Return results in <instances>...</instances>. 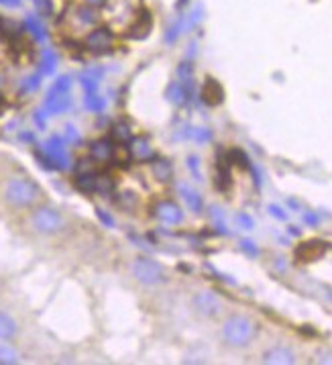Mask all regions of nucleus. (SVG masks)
<instances>
[{
  "label": "nucleus",
  "mask_w": 332,
  "mask_h": 365,
  "mask_svg": "<svg viewBox=\"0 0 332 365\" xmlns=\"http://www.w3.org/2000/svg\"><path fill=\"white\" fill-rule=\"evenodd\" d=\"M102 23V13H98L94 6H88L84 2H72L63 15L59 19V27L61 31L72 37V39H84L88 33L100 27Z\"/></svg>",
  "instance_id": "f257e3e1"
},
{
  "label": "nucleus",
  "mask_w": 332,
  "mask_h": 365,
  "mask_svg": "<svg viewBox=\"0 0 332 365\" xmlns=\"http://www.w3.org/2000/svg\"><path fill=\"white\" fill-rule=\"evenodd\" d=\"M141 15H143V0H106L102 6V21L116 35L130 33Z\"/></svg>",
  "instance_id": "f03ea898"
},
{
  "label": "nucleus",
  "mask_w": 332,
  "mask_h": 365,
  "mask_svg": "<svg viewBox=\"0 0 332 365\" xmlns=\"http://www.w3.org/2000/svg\"><path fill=\"white\" fill-rule=\"evenodd\" d=\"M255 322L245 314H232L222 324V339L231 347H247L255 336Z\"/></svg>",
  "instance_id": "7ed1b4c3"
},
{
  "label": "nucleus",
  "mask_w": 332,
  "mask_h": 365,
  "mask_svg": "<svg viewBox=\"0 0 332 365\" xmlns=\"http://www.w3.org/2000/svg\"><path fill=\"white\" fill-rule=\"evenodd\" d=\"M39 196H41L39 186L35 182H31L29 178H13L4 186V198L13 206H19V208L33 206Z\"/></svg>",
  "instance_id": "20e7f679"
},
{
  "label": "nucleus",
  "mask_w": 332,
  "mask_h": 365,
  "mask_svg": "<svg viewBox=\"0 0 332 365\" xmlns=\"http://www.w3.org/2000/svg\"><path fill=\"white\" fill-rule=\"evenodd\" d=\"M31 227L41 235H56L59 231H63L66 220H63V217L59 215L56 208H51V206H39L31 215Z\"/></svg>",
  "instance_id": "39448f33"
},
{
  "label": "nucleus",
  "mask_w": 332,
  "mask_h": 365,
  "mask_svg": "<svg viewBox=\"0 0 332 365\" xmlns=\"http://www.w3.org/2000/svg\"><path fill=\"white\" fill-rule=\"evenodd\" d=\"M66 139L59 135H51L43 145V163L47 168L56 170H68L70 168V155L66 151Z\"/></svg>",
  "instance_id": "423d86ee"
},
{
  "label": "nucleus",
  "mask_w": 332,
  "mask_h": 365,
  "mask_svg": "<svg viewBox=\"0 0 332 365\" xmlns=\"http://www.w3.org/2000/svg\"><path fill=\"white\" fill-rule=\"evenodd\" d=\"M130 274L135 276L137 282H141L145 286H157L165 279V272L157 262L149 259V257H137L130 265Z\"/></svg>",
  "instance_id": "0eeeda50"
},
{
  "label": "nucleus",
  "mask_w": 332,
  "mask_h": 365,
  "mask_svg": "<svg viewBox=\"0 0 332 365\" xmlns=\"http://www.w3.org/2000/svg\"><path fill=\"white\" fill-rule=\"evenodd\" d=\"M115 31L108 29L106 25L104 27L100 25V27H96L92 33H88L86 37L82 39V43L86 45L88 51L100 56V53H106V51H110L115 47Z\"/></svg>",
  "instance_id": "6e6552de"
},
{
  "label": "nucleus",
  "mask_w": 332,
  "mask_h": 365,
  "mask_svg": "<svg viewBox=\"0 0 332 365\" xmlns=\"http://www.w3.org/2000/svg\"><path fill=\"white\" fill-rule=\"evenodd\" d=\"M194 308H196L198 314H202L206 319H212V317H217L218 312L222 310V302L218 300L217 294L202 290V292H198L194 296Z\"/></svg>",
  "instance_id": "1a4fd4ad"
},
{
  "label": "nucleus",
  "mask_w": 332,
  "mask_h": 365,
  "mask_svg": "<svg viewBox=\"0 0 332 365\" xmlns=\"http://www.w3.org/2000/svg\"><path fill=\"white\" fill-rule=\"evenodd\" d=\"M72 106V92H51L45 96V115H63Z\"/></svg>",
  "instance_id": "9d476101"
},
{
  "label": "nucleus",
  "mask_w": 332,
  "mask_h": 365,
  "mask_svg": "<svg viewBox=\"0 0 332 365\" xmlns=\"http://www.w3.org/2000/svg\"><path fill=\"white\" fill-rule=\"evenodd\" d=\"M155 217L165 225H180L184 220V210L172 200H161L155 205Z\"/></svg>",
  "instance_id": "9b49d317"
},
{
  "label": "nucleus",
  "mask_w": 332,
  "mask_h": 365,
  "mask_svg": "<svg viewBox=\"0 0 332 365\" xmlns=\"http://www.w3.org/2000/svg\"><path fill=\"white\" fill-rule=\"evenodd\" d=\"M116 145H113L110 139H98L90 145V158L96 163H108L115 160Z\"/></svg>",
  "instance_id": "f8f14e48"
},
{
  "label": "nucleus",
  "mask_w": 332,
  "mask_h": 365,
  "mask_svg": "<svg viewBox=\"0 0 332 365\" xmlns=\"http://www.w3.org/2000/svg\"><path fill=\"white\" fill-rule=\"evenodd\" d=\"M326 249H328L326 241H316V239L314 241H306V243H302L300 247L296 249V257L300 262H314V259L322 257L326 253Z\"/></svg>",
  "instance_id": "ddd939ff"
},
{
  "label": "nucleus",
  "mask_w": 332,
  "mask_h": 365,
  "mask_svg": "<svg viewBox=\"0 0 332 365\" xmlns=\"http://www.w3.org/2000/svg\"><path fill=\"white\" fill-rule=\"evenodd\" d=\"M202 101L208 104V106H218V104L224 101V90H222V86L218 84V80H214V78H208V80L204 82Z\"/></svg>",
  "instance_id": "4468645a"
},
{
  "label": "nucleus",
  "mask_w": 332,
  "mask_h": 365,
  "mask_svg": "<svg viewBox=\"0 0 332 365\" xmlns=\"http://www.w3.org/2000/svg\"><path fill=\"white\" fill-rule=\"evenodd\" d=\"M296 361L294 351L288 347H271L263 353V364H277V365H288Z\"/></svg>",
  "instance_id": "2eb2a0df"
},
{
  "label": "nucleus",
  "mask_w": 332,
  "mask_h": 365,
  "mask_svg": "<svg viewBox=\"0 0 332 365\" xmlns=\"http://www.w3.org/2000/svg\"><path fill=\"white\" fill-rule=\"evenodd\" d=\"M129 153L133 160L137 161H147L153 158V147L149 145V141L145 137H137V139H130L129 141Z\"/></svg>",
  "instance_id": "dca6fc26"
},
{
  "label": "nucleus",
  "mask_w": 332,
  "mask_h": 365,
  "mask_svg": "<svg viewBox=\"0 0 332 365\" xmlns=\"http://www.w3.org/2000/svg\"><path fill=\"white\" fill-rule=\"evenodd\" d=\"M177 188H180V194H182L184 202L190 206V210H194V212H200V210H202L204 200L198 192L194 190V188H190L188 184H180Z\"/></svg>",
  "instance_id": "f3484780"
},
{
  "label": "nucleus",
  "mask_w": 332,
  "mask_h": 365,
  "mask_svg": "<svg viewBox=\"0 0 332 365\" xmlns=\"http://www.w3.org/2000/svg\"><path fill=\"white\" fill-rule=\"evenodd\" d=\"M76 188L84 194H92L96 192V184H98V174L96 172H86V174H76V180H73Z\"/></svg>",
  "instance_id": "a211bd4d"
},
{
  "label": "nucleus",
  "mask_w": 332,
  "mask_h": 365,
  "mask_svg": "<svg viewBox=\"0 0 332 365\" xmlns=\"http://www.w3.org/2000/svg\"><path fill=\"white\" fill-rule=\"evenodd\" d=\"M102 70L100 68H90L86 72L80 76V82H82V86L86 90V94H92V92H96V88L100 84L102 80Z\"/></svg>",
  "instance_id": "6ab92c4d"
},
{
  "label": "nucleus",
  "mask_w": 332,
  "mask_h": 365,
  "mask_svg": "<svg viewBox=\"0 0 332 365\" xmlns=\"http://www.w3.org/2000/svg\"><path fill=\"white\" fill-rule=\"evenodd\" d=\"M202 16H204L202 4H196V6H194V11H190L188 15L180 16V21H182V33H190V31L194 29V27L202 21Z\"/></svg>",
  "instance_id": "aec40b11"
},
{
  "label": "nucleus",
  "mask_w": 332,
  "mask_h": 365,
  "mask_svg": "<svg viewBox=\"0 0 332 365\" xmlns=\"http://www.w3.org/2000/svg\"><path fill=\"white\" fill-rule=\"evenodd\" d=\"M167 98H170V103L175 104V106L186 104V101H188V88H186V84L174 82V84L170 86V90H167Z\"/></svg>",
  "instance_id": "412c9836"
},
{
  "label": "nucleus",
  "mask_w": 332,
  "mask_h": 365,
  "mask_svg": "<svg viewBox=\"0 0 332 365\" xmlns=\"http://www.w3.org/2000/svg\"><path fill=\"white\" fill-rule=\"evenodd\" d=\"M56 68H58V56H56V51L49 49V47H45L43 51H41V68H39V72L43 73V76H51V73L56 72Z\"/></svg>",
  "instance_id": "4be33fe9"
},
{
  "label": "nucleus",
  "mask_w": 332,
  "mask_h": 365,
  "mask_svg": "<svg viewBox=\"0 0 332 365\" xmlns=\"http://www.w3.org/2000/svg\"><path fill=\"white\" fill-rule=\"evenodd\" d=\"M151 172H153L155 180H159V182H167L172 178V174H174V170H172V165H170L167 160L151 161Z\"/></svg>",
  "instance_id": "5701e85b"
},
{
  "label": "nucleus",
  "mask_w": 332,
  "mask_h": 365,
  "mask_svg": "<svg viewBox=\"0 0 332 365\" xmlns=\"http://www.w3.org/2000/svg\"><path fill=\"white\" fill-rule=\"evenodd\" d=\"M16 322L13 317H9L6 312H0V339L2 341H9L16 335Z\"/></svg>",
  "instance_id": "b1692460"
},
{
  "label": "nucleus",
  "mask_w": 332,
  "mask_h": 365,
  "mask_svg": "<svg viewBox=\"0 0 332 365\" xmlns=\"http://www.w3.org/2000/svg\"><path fill=\"white\" fill-rule=\"evenodd\" d=\"M110 135H113V141H115V143H120V145L129 143L130 141L129 125H127V123H123V120H120V123H115Z\"/></svg>",
  "instance_id": "393cba45"
},
{
  "label": "nucleus",
  "mask_w": 332,
  "mask_h": 365,
  "mask_svg": "<svg viewBox=\"0 0 332 365\" xmlns=\"http://www.w3.org/2000/svg\"><path fill=\"white\" fill-rule=\"evenodd\" d=\"M25 27L29 31L31 35L35 37V39H39V41H43L45 39V27L43 23L39 21V16L35 15H29L25 19Z\"/></svg>",
  "instance_id": "a878e982"
},
{
  "label": "nucleus",
  "mask_w": 332,
  "mask_h": 365,
  "mask_svg": "<svg viewBox=\"0 0 332 365\" xmlns=\"http://www.w3.org/2000/svg\"><path fill=\"white\" fill-rule=\"evenodd\" d=\"M175 76H177V82H182V84L192 82V76H194V66H192V61H182V63L177 66V70H175Z\"/></svg>",
  "instance_id": "bb28decb"
},
{
  "label": "nucleus",
  "mask_w": 332,
  "mask_h": 365,
  "mask_svg": "<svg viewBox=\"0 0 332 365\" xmlns=\"http://www.w3.org/2000/svg\"><path fill=\"white\" fill-rule=\"evenodd\" d=\"M86 104L88 110H92V113H102L104 110V106H106V101L102 98L100 94H96V92H92V94H86Z\"/></svg>",
  "instance_id": "cd10ccee"
},
{
  "label": "nucleus",
  "mask_w": 332,
  "mask_h": 365,
  "mask_svg": "<svg viewBox=\"0 0 332 365\" xmlns=\"http://www.w3.org/2000/svg\"><path fill=\"white\" fill-rule=\"evenodd\" d=\"M19 361V353L9 345H0V364L2 365H13Z\"/></svg>",
  "instance_id": "c85d7f7f"
},
{
  "label": "nucleus",
  "mask_w": 332,
  "mask_h": 365,
  "mask_svg": "<svg viewBox=\"0 0 332 365\" xmlns=\"http://www.w3.org/2000/svg\"><path fill=\"white\" fill-rule=\"evenodd\" d=\"M41 76H43V73L37 72L33 73L31 78H27V80L23 82V86H21V92H33V90H37L39 84H41Z\"/></svg>",
  "instance_id": "c756f323"
},
{
  "label": "nucleus",
  "mask_w": 332,
  "mask_h": 365,
  "mask_svg": "<svg viewBox=\"0 0 332 365\" xmlns=\"http://www.w3.org/2000/svg\"><path fill=\"white\" fill-rule=\"evenodd\" d=\"M72 90V80L70 76H61L58 82L51 86V92H70Z\"/></svg>",
  "instance_id": "7c9ffc66"
},
{
  "label": "nucleus",
  "mask_w": 332,
  "mask_h": 365,
  "mask_svg": "<svg viewBox=\"0 0 332 365\" xmlns=\"http://www.w3.org/2000/svg\"><path fill=\"white\" fill-rule=\"evenodd\" d=\"M63 139L68 143H80V133L73 125H66V131H63Z\"/></svg>",
  "instance_id": "2f4dec72"
},
{
  "label": "nucleus",
  "mask_w": 332,
  "mask_h": 365,
  "mask_svg": "<svg viewBox=\"0 0 332 365\" xmlns=\"http://www.w3.org/2000/svg\"><path fill=\"white\" fill-rule=\"evenodd\" d=\"M192 137H194L198 143H204V141L210 139V131H206V129H196V131L192 133Z\"/></svg>",
  "instance_id": "473e14b6"
},
{
  "label": "nucleus",
  "mask_w": 332,
  "mask_h": 365,
  "mask_svg": "<svg viewBox=\"0 0 332 365\" xmlns=\"http://www.w3.org/2000/svg\"><path fill=\"white\" fill-rule=\"evenodd\" d=\"M237 222H239L243 229H247V231H249V229H253V219H251V217H247V215H239V217H237Z\"/></svg>",
  "instance_id": "72a5a7b5"
},
{
  "label": "nucleus",
  "mask_w": 332,
  "mask_h": 365,
  "mask_svg": "<svg viewBox=\"0 0 332 365\" xmlns=\"http://www.w3.org/2000/svg\"><path fill=\"white\" fill-rule=\"evenodd\" d=\"M35 4L39 6V11L45 13V15H49V13H51V2H49V0H35Z\"/></svg>",
  "instance_id": "f704fd0d"
},
{
  "label": "nucleus",
  "mask_w": 332,
  "mask_h": 365,
  "mask_svg": "<svg viewBox=\"0 0 332 365\" xmlns=\"http://www.w3.org/2000/svg\"><path fill=\"white\" fill-rule=\"evenodd\" d=\"M23 0H0V6H6V9H19Z\"/></svg>",
  "instance_id": "c9c22d12"
},
{
  "label": "nucleus",
  "mask_w": 332,
  "mask_h": 365,
  "mask_svg": "<svg viewBox=\"0 0 332 365\" xmlns=\"http://www.w3.org/2000/svg\"><path fill=\"white\" fill-rule=\"evenodd\" d=\"M188 168H192V172H194L196 178H200V172H198V158H194V155H192V158L188 160Z\"/></svg>",
  "instance_id": "e433bc0d"
},
{
  "label": "nucleus",
  "mask_w": 332,
  "mask_h": 365,
  "mask_svg": "<svg viewBox=\"0 0 332 365\" xmlns=\"http://www.w3.org/2000/svg\"><path fill=\"white\" fill-rule=\"evenodd\" d=\"M78 2H84L88 6H94V9H102L106 0H78Z\"/></svg>",
  "instance_id": "4c0bfd02"
},
{
  "label": "nucleus",
  "mask_w": 332,
  "mask_h": 365,
  "mask_svg": "<svg viewBox=\"0 0 332 365\" xmlns=\"http://www.w3.org/2000/svg\"><path fill=\"white\" fill-rule=\"evenodd\" d=\"M98 217H100L102 222H106V225H108V227H113V225H115V220L110 219V217H108V215H106V212H102L100 208H98Z\"/></svg>",
  "instance_id": "58836bf2"
},
{
  "label": "nucleus",
  "mask_w": 332,
  "mask_h": 365,
  "mask_svg": "<svg viewBox=\"0 0 332 365\" xmlns=\"http://www.w3.org/2000/svg\"><path fill=\"white\" fill-rule=\"evenodd\" d=\"M243 249L249 251V253H253V255L257 253V247H253V245H251V241H243Z\"/></svg>",
  "instance_id": "ea45409f"
},
{
  "label": "nucleus",
  "mask_w": 332,
  "mask_h": 365,
  "mask_svg": "<svg viewBox=\"0 0 332 365\" xmlns=\"http://www.w3.org/2000/svg\"><path fill=\"white\" fill-rule=\"evenodd\" d=\"M186 2H188V0H180V2H177V9H182V6H184Z\"/></svg>",
  "instance_id": "a19ab883"
}]
</instances>
